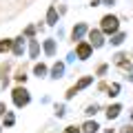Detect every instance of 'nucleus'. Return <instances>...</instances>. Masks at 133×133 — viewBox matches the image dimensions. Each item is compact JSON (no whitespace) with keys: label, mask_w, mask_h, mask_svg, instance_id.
Masks as SVG:
<instances>
[{"label":"nucleus","mask_w":133,"mask_h":133,"mask_svg":"<svg viewBox=\"0 0 133 133\" xmlns=\"http://www.w3.org/2000/svg\"><path fill=\"white\" fill-rule=\"evenodd\" d=\"M14 102H16L18 107L27 104V102H29V93H27L24 89H16V91H14Z\"/></svg>","instance_id":"f03ea898"},{"label":"nucleus","mask_w":133,"mask_h":133,"mask_svg":"<svg viewBox=\"0 0 133 133\" xmlns=\"http://www.w3.org/2000/svg\"><path fill=\"white\" fill-rule=\"evenodd\" d=\"M36 73H38V76H42V73H44V66L38 64V66H36Z\"/></svg>","instance_id":"1a4fd4ad"},{"label":"nucleus","mask_w":133,"mask_h":133,"mask_svg":"<svg viewBox=\"0 0 133 133\" xmlns=\"http://www.w3.org/2000/svg\"><path fill=\"white\" fill-rule=\"evenodd\" d=\"M89 53H91L89 44H80V47H78V56H80V58H89Z\"/></svg>","instance_id":"7ed1b4c3"},{"label":"nucleus","mask_w":133,"mask_h":133,"mask_svg":"<svg viewBox=\"0 0 133 133\" xmlns=\"http://www.w3.org/2000/svg\"><path fill=\"white\" fill-rule=\"evenodd\" d=\"M9 47H11V40H2V42H0V51H7Z\"/></svg>","instance_id":"0eeeda50"},{"label":"nucleus","mask_w":133,"mask_h":133,"mask_svg":"<svg viewBox=\"0 0 133 133\" xmlns=\"http://www.w3.org/2000/svg\"><path fill=\"white\" fill-rule=\"evenodd\" d=\"M82 131H84V133H95V131H98V124H95V122H87L84 127H82Z\"/></svg>","instance_id":"39448f33"},{"label":"nucleus","mask_w":133,"mask_h":133,"mask_svg":"<svg viewBox=\"0 0 133 133\" xmlns=\"http://www.w3.org/2000/svg\"><path fill=\"white\" fill-rule=\"evenodd\" d=\"M118 113H120V107H118V104L109 107V111H107V115H109V118H118Z\"/></svg>","instance_id":"423d86ee"},{"label":"nucleus","mask_w":133,"mask_h":133,"mask_svg":"<svg viewBox=\"0 0 133 133\" xmlns=\"http://www.w3.org/2000/svg\"><path fill=\"white\" fill-rule=\"evenodd\" d=\"M102 29H104L107 33L118 31V18H113V16H104V18H102Z\"/></svg>","instance_id":"f257e3e1"},{"label":"nucleus","mask_w":133,"mask_h":133,"mask_svg":"<svg viewBox=\"0 0 133 133\" xmlns=\"http://www.w3.org/2000/svg\"><path fill=\"white\" fill-rule=\"evenodd\" d=\"M91 44H93V47H100V44H102V36H100L98 31H91Z\"/></svg>","instance_id":"20e7f679"},{"label":"nucleus","mask_w":133,"mask_h":133,"mask_svg":"<svg viewBox=\"0 0 133 133\" xmlns=\"http://www.w3.org/2000/svg\"><path fill=\"white\" fill-rule=\"evenodd\" d=\"M49 22H56V9L49 11Z\"/></svg>","instance_id":"6e6552de"}]
</instances>
